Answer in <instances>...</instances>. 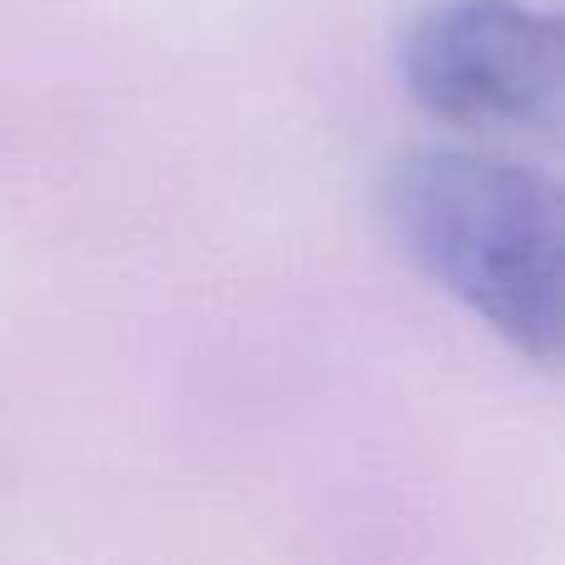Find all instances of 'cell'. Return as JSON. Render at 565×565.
<instances>
[{"mask_svg":"<svg viewBox=\"0 0 565 565\" xmlns=\"http://www.w3.org/2000/svg\"><path fill=\"white\" fill-rule=\"evenodd\" d=\"M402 79L431 119L467 135H561V20L531 0H437L402 35Z\"/></svg>","mask_w":565,"mask_h":565,"instance_id":"2","label":"cell"},{"mask_svg":"<svg viewBox=\"0 0 565 565\" xmlns=\"http://www.w3.org/2000/svg\"><path fill=\"white\" fill-rule=\"evenodd\" d=\"M402 254L536 362L561 358V194L467 149H417L387 174Z\"/></svg>","mask_w":565,"mask_h":565,"instance_id":"1","label":"cell"}]
</instances>
